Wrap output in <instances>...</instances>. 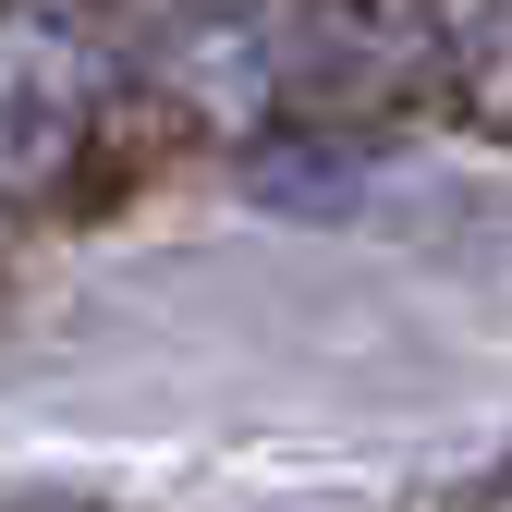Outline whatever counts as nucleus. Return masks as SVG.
<instances>
[{"mask_svg":"<svg viewBox=\"0 0 512 512\" xmlns=\"http://www.w3.org/2000/svg\"><path fill=\"white\" fill-rule=\"evenodd\" d=\"M415 37H427L439 98L488 135H512V0H415Z\"/></svg>","mask_w":512,"mask_h":512,"instance_id":"obj_1","label":"nucleus"}]
</instances>
